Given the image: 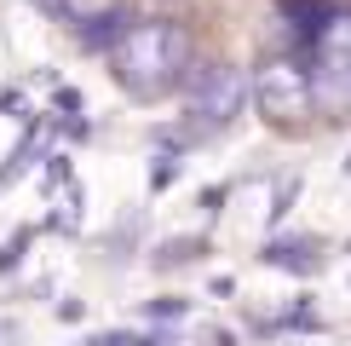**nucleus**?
<instances>
[{
	"label": "nucleus",
	"mask_w": 351,
	"mask_h": 346,
	"mask_svg": "<svg viewBox=\"0 0 351 346\" xmlns=\"http://www.w3.org/2000/svg\"><path fill=\"white\" fill-rule=\"evenodd\" d=\"M115 58V81L127 86L133 98H167L173 86L184 81V69H190V35L179 23H167V18H156V23H127V35L110 47Z\"/></svg>",
	"instance_id": "1"
},
{
	"label": "nucleus",
	"mask_w": 351,
	"mask_h": 346,
	"mask_svg": "<svg viewBox=\"0 0 351 346\" xmlns=\"http://www.w3.org/2000/svg\"><path fill=\"white\" fill-rule=\"evenodd\" d=\"M247 98L271 127H305L311 122V69L294 58H265L259 76L247 81Z\"/></svg>",
	"instance_id": "2"
},
{
	"label": "nucleus",
	"mask_w": 351,
	"mask_h": 346,
	"mask_svg": "<svg viewBox=\"0 0 351 346\" xmlns=\"http://www.w3.org/2000/svg\"><path fill=\"white\" fill-rule=\"evenodd\" d=\"M179 86H184V104L202 127H230L247 104V76L237 64H196V69H184Z\"/></svg>",
	"instance_id": "3"
},
{
	"label": "nucleus",
	"mask_w": 351,
	"mask_h": 346,
	"mask_svg": "<svg viewBox=\"0 0 351 346\" xmlns=\"http://www.w3.org/2000/svg\"><path fill=\"white\" fill-rule=\"evenodd\" d=\"M127 23H133V18H127V12H115V6H110V12H93V18L81 23V47H86V52H110L115 41L127 35Z\"/></svg>",
	"instance_id": "4"
},
{
	"label": "nucleus",
	"mask_w": 351,
	"mask_h": 346,
	"mask_svg": "<svg viewBox=\"0 0 351 346\" xmlns=\"http://www.w3.org/2000/svg\"><path fill=\"white\" fill-rule=\"evenodd\" d=\"M317 242L311 237H282V242H265V260L271 266H288V271H317Z\"/></svg>",
	"instance_id": "5"
},
{
	"label": "nucleus",
	"mask_w": 351,
	"mask_h": 346,
	"mask_svg": "<svg viewBox=\"0 0 351 346\" xmlns=\"http://www.w3.org/2000/svg\"><path fill=\"white\" fill-rule=\"evenodd\" d=\"M276 6H282V18L300 29L305 41H317V29L328 23V12H323V0H276Z\"/></svg>",
	"instance_id": "6"
},
{
	"label": "nucleus",
	"mask_w": 351,
	"mask_h": 346,
	"mask_svg": "<svg viewBox=\"0 0 351 346\" xmlns=\"http://www.w3.org/2000/svg\"><path fill=\"white\" fill-rule=\"evenodd\" d=\"M317 52H328V58H351V12H340V18H328L323 29H317Z\"/></svg>",
	"instance_id": "7"
},
{
	"label": "nucleus",
	"mask_w": 351,
	"mask_h": 346,
	"mask_svg": "<svg viewBox=\"0 0 351 346\" xmlns=\"http://www.w3.org/2000/svg\"><path fill=\"white\" fill-rule=\"evenodd\" d=\"M346 173H351V162H346Z\"/></svg>",
	"instance_id": "8"
}]
</instances>
